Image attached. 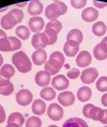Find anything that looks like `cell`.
I'll return each instance as SVG.
<instances>
[{
  "label": "cell",
  "instance_id": "74e56055",
  "mask_svg": "<svg viewBox=\"0 0 107 127\" xmlns=\"http://www.w3.org/2000/svg\"><path fill=\"white\" fill-rule=\"evenodd\" d=\"M80 76V71L78 68H71L67 71V76L70 79H76Z\"/></svg>",
  "mask_w": 107,
  "mask_h": 127
},
{
  "label": "cell",
  "instance_id": "ee69618b",
  "mask_svg": "<svg viewBox=\"0 0 107 127\" xmlns=\"http://www.w3.org/2000/svg\"><path fill=\"white\" fill-rule=\"evenodd\" d=\"M0 37H7L6 33L2 30H0Z\"/></svg>",
  "mask_w": 107,
  "mask_h": 127
},
{
  "label": "cell",
  "instance_id": "cb8c5ba5",
  "mask_svg": "<svg viewBox=\"0 0 107 127\" xmlns=\"http://www.w3.org/2000/svg\"><path fill=\"white\" fill-rule=\"evenodd\" d=\"M24 117L23 115L20 112H13L10 114L7 119V124H15L19 125L20 127L22 126L24 124Z\"/></svg>",
  "mask_w": 107,
  "mask_h": 127
},
{
  "label": "cell",
  "instance_id": "d6986e66",
  "mask_svg": "<svg viewBox=\"0 0 107 127\" xmlns=\"http://www.w3.org/2000/svg\"><path fill=\"white\" fill-rule=\"evenodd\" d=\"M17 23V21L14 18L13 15H12L10 13L4 15L1 19V27L4 30H11L13 27H15Z\"/></svg>",
  "mask_w": 107,
  "mask_h": 127
},
{
  "label": "cell",
  "instance_id": "4dcf8cb0",
  "mask_svg": "<svg viewBox=\"0 0 107 127\" xmlns=\"http://www.w3.org/2000/svg\"><path fill=\"white\" fill-rule=\"evenodd\" d=\"M42 121L39 117H30L26 121V127H41Z\"/></svg>",
  "mask_w": 107,
  "mask_h": 127
},
{
  "label": "cell",
  "instance_id": "ba28073f",
  "mask_svg": "<svg viewBox=\"0 0 107 127\" xmlns=\"http://www.w3.org/2000/svg\"><path fill=\"white\" fill-rule=\"evenodd\" d=\"M31 45L36 50H43L47 45H48V38L44 32L36 33L32 36Z\"/></svg>",
  "mask_w": 107,
  "mask_h": 127
},
{
  "label": "cell",
  "instance_id": "c3c4849f",
  "mask_svg": "<svg viewBox=\"0 0 107 127\" xmlns=\"http://www.w3.org/2000/svg\"><path fill=\"white\" fill-rule=\"evenodd\" d=\"M101 42L105 43V44H106V45H107V36H105V37L104 38V39H103L102 41H101Z\"/></svg>",
  "mask_w": 107,
  "mask_h": 127
},
{
  "label": "cell",
  "instance_id": "d6a6232c",
  "mask_svg": "<svg viewBox=\"0 0 107 127\" xmlns=\"http://www.w3.org/2000/svg\"><path fill=\"white\" fill-rule=\"evenodd\" d=\"M8 40L11 44V52L16 51L21 47V41L15 36H8Z\"/></svg>",
  "mask_w": 107,
  "mask_h": 127
},
{
  "label": "cell",
  "instance_id": "3957f363",
  "mask_svg": "<svg viewBox=\"0 0 107 127\" xmlns=\"http://www.w3.org/2000/svg\"><path fill=\"white\" fill-rule=\"evenodd\" d=\"M67 5L62 1H54L52 4H48L45 10L46 17L50 21L57 20L61 15H63L67 13Z\"/></svg>",
  "mask_w": 107,
  "mask_h": 127
},
{
  "label": "cell",
  "instance_id": "ab89813d",
  "mask_svg": "<svg viewBox=\"0 0 107 127\" xmlns=\"http://www.w3.org/2000/svg\"><path fill=\"white\" fill-rule=\"evenodd\" d=\"M99 122L103 125H107V109H103V114H102V117H101Z\"/></svg>",
  "mask_w": 107,
  "mask_h": 127
},
{
  "label": "cell",
  "instance_id": "d4e9b609",
  "mask_svg": "<svg viewBox=\"0 0 107 127\" xmlns=\"http://www.w3.org/2000/svg\"><path fill=\"white\" fill-rule=\"evenodd\" d=\"M55 96H56V92L52 87H47V86L44 87L40 91V97L44 100H47V101L53 100L55 98Z\"/></svg>",
  "mask_w": 107,
  "mask_h": 127
},
{
  "label": "cell",
  "instance_id": "4316f807",
  "mask_svg": "<svg viewBox=\"0 0 107 127\" xmlns=\"http://www.w3.org/2000/svg\"><path fill=\"white\" fill-rule=\"evenodd\" d=\"M0 73L5 79L10 80L11 77L15 74V69L13 66H12L11 64H4L0 68Z\"/></svg>",
  "mask_w": 107,
  "mask_h": 127
},
{
  "label": "cell",
  "instance_id": "484cf974",
  "mask_svg": "<svg viewBox=\"0 0 107 127\" xmlns=\"http://www.w3.org/2000/svg\"><path fill=\"white\" fill-rule=\"evenodd\" d=\"M107 28L106 25L103 21H96V23L92 26V32L93 34L97 36H102L106 33Z\"/></svg>",
  "mask_w": 107,
  "mask_h": 127
},
{
  "label": "cell",
  "instance_id": "f546056e",
  "mask_svg": "<svg viewBox=\"0 0 107 127\" xmlns=\"http://www.w3.org/2000/svg\"><path fill=\"white\" fill-rule=\"evenodd\" d=\"M13 91H14V86L10 80L0 85V94L1 95L9 96L13 93Z\"/></svg>",
  "mask_w": 107,
  "mask_h": 127
},
{
  "label": "cell",
  "instance_id": "1f68e13d",
  "mask_svg": "<svg viewBox=\"0 0 107 127\" xmlns=\"http://www.w3.org/2000/svg\"><path fill=\"white\" fill-rule=\"evenodd\" d=\"M96 87L99 92H107V76H101L96 81Z\"/></svg>",
  "mask_w": 107,
  "mask_h": 127
},
{
  "label": "cell",
  "instance_id": "d590c367",
  "mask_svg": "<svg viewBox=\"0 0 107 127\" xmlns=\"http://www.w3.org/2000/svg\"><path fill=\"white\" fill-rule=\"evenodd\" d=\"M10 13L14 16V18L16 19V21H17V23H20V22L23 20V12L21 10H20V9H18V8L12 9V10L10 11Z\"/></svg>",
  "mask_w": 107,
  "mask_h": 127
},
{
  "label": "cell",
  "instance_id": "52a82bcc",
  "mask_svg": "<svg viewBox=\"0 0 107 127\" xmlns=\"http://www.w3.org/2000/svg\"><path fill=\"white\" fill-rule=\"evenodd\" d=\"M98 77V71L95 68H88L80 73V80L83 84L90 85Z\"/></svg>",
  "mask_w": 107,
  "mask_h": 127
},
{
  "label": "cell",
  "instance_id": "f6af8a7d",
  "mask_svg": "<svg viewBox=\"0 0 107 127\" xmlns=\"http://www.w3.org/2000/svg\"><path fill=\"white\" fill-rule=\"evenodd\" d=\"M5 127H20V126L17 125H15V124H7V125Z\"/></svg>",
  "mask_w": 107,
  "mask_h": 127
},
{
  "label": "cell",
  "instance_id": "5bb4252c",
  "mask_svg": "<svg viewBox=\"0 0 107 127\" xmlns=\"http://www.w3.org/2000/svg\"><path fill=\"white\" fill-rule=\"evenodd\" d=\"M51 81V76L45 70H40L37 73L35 76V82L39 86L47 87L50 84Z\"/></svg>",
  "mask_w": 107,
  "mask_h": 127
},
{
  "label": "cell",
  "instance_id": "e575fe53",
  "mask_svg": "<svg viewBox=\"0 0 107 127\" xmlns=\"http://www.w3.org/2000/svg\"><path fill=\"white\" fill-rule=\"evenodd\" d=\"M47 27L52 28V29L55 30L57 33H59V32L61 31V30H62V23H61V21H59L58 20L50 21L47 24Z\"/></svg>",
  "mask_w": 107,
  "mask_h": 127
},
{
  "label": "cell",
  "instance_id": "7bdbcfd3",
  "mask_svg": "<svg viewBox=\"0 0 107 127\" xmlns=\"http://www.w3.org/2000/svg\"><path fill=\"white\" fill-rule=\"evenodd\" d=\"M7 81H9L8 79H5L4 77V76L1 75V73H0V85H3V84H4V83H6Z\"/></svg>",
  "mask_w": 107,
  "mask_h": 127
},
{
  "label": "cell",
  "instance_id": "836d02e7",
  "mask_svg": "<svg viewBox=\"0 0 107 127\" xmlns=\"http://www.w3.org/2000/svg\"><path fill=\"white\" fill-rule=\"evenodd\" d=\"M0 51L11 52V44L7 37H0Z\"/></svg>",
  "mask_w": 107,
  "mask_h": 127
},
{
  "label": "cell",
  "instance_id": "8d00e7d4",
  "mask_svg": "<svg viewBox=\"0 0 107 127\" xmlns=\"http://www.w3.org/2000/svg\"><path fill=\"white\" fill-rule=\"evenodd\" d=\"M71 4L75 9H81L86 6L87 1L86 0H71Z\"/></svg>",
  "mask_w": 107,
  "mask_h": 127
},
{
  "label": "cell",
  "instance_id": "ac0fdd59",
  "mask_svg": "<svg viewBox=\"0 0 107 127\" xmlns=\"http://www.w3.org/2000/svg\"><path fill=\"white\" fill-rule=\"evenodd\" d=\"M47 58V52L44 49L43 50H36L31 55L32 62L37 66H40L42 64L46 63Z\"/></svg>",
  "mask_w": 107,
  "mask_h": 127
},
{
  "label": "cell",
  "instance_id": "6da1fadb",
  "mask_svg": "<svg viewBox=\"0 0 107 127\" xmlns=\"http://www.w3.org/2000/svg\"><path fill=\"white\" fill-rule=\"evenodd\" d=\"M64 62H65L64 55L61 52L55 51L51 53L49 60L45 63L44 69L50 76H54V75H56L60 71V69L63 66Z\"/></svg>",
  "mask_w": 107,
  "mask_h": 127
},
{
  "label": "cell",
  "instance_id": "f35d334b",
  "mask_svg": "<svg viewBox=\"0 0 107 127\" xmlns=\"http://www.w3.org/2000/svg\"><path fill=\"white\" fill-rule=\"evenodd\" d=\"M6 119V115H5V111L4 108L2 105H0V124H3Z\"/></svg>",
  "mask_w": 107,
  "mask_h": 127
},
{
  "label": "cell",
  "instance_id": "7dc6e473",
  "mask_svg": "<svg viewBox=\"0 0 107 127\" xmlns=\"http://www.w3.org/2000/svg\"><path fill=\"white\" fill-rule=\"evenodd\" d=\"M3 62H4V60H3V57H2V55L0 54V68L3 66Z\"/></svg>",
  "mask_w": 107,
  "mask_h": 127
},
{
  "label": "cell",
  "instance_id": "7a4b0ae2",
  "mask_svg": "<svg viewBox=\"0 0 107 127\" xmlns=\"http://www.w3.org/2000/svg\"><path fill=\"white\" fill-rule=\"evenodd\" d=\"M12 62L21 73H28L32 68V62L24 52H17L13 55Z\"/></svg>",
  "mask_w": 107,
  "mask_h": 127
},
{
  "label": "cell",
  "instance_id": "44dd1931",
  "mask_svg": "<svg viewBox=\"0 0 107 127\" xmlns=\"http://www.w3.org/2000/svg\"><path fill=\"white\" fill-rule=\"evenodd\" d=\"M62 127H89L88 123L79 117H71L66 120L62 125Z\"/></svg>",
  "mask_w": 107,
  "mask_h": 127
},
{
  "label": "cell",
  "instance_id": "7402d4cb",
  "mask_svg": "<svg viewBox=\"0 0 107 127\" xmlns=\"http://www.w3.org/2000/svg\"><path fill=\"white\" fill-rule=\"evenodd\" d=\"M92 96V91L88 86H81L77 92V98L79 101L86 102L89 100Z\"/></svg>",
  "mask_w": 107,
  "mask_h": 127
},
{
  "label": "cell",
  "instance_id": "277c9868",
  "mask_svg": "<svg viewBox=\"0 0 107 127\" xmlns=\"http://www.w3.org/2000/svg\"><path fill=\"white\" fill-rule=\"evenodd\" d=\"M84 117L87 118L92 119L94 121H99L103 114V109L99 107H96L94 104H86L82 109Z\"/></svg>",
  "mask_w": 107,
  "mask_h": 127
},
{
  "label": "cell",
  "instance_id": "603a6c76",
  "mask_svg": "<svg viewBox=\"0 0 107 127\" xmlns=\"http://www.w3.org/2000/svg\"><path fill=\"white\" fill-rule=\"evenodd\" d=\"M83 33L78 29H73V30H70L66 36L67 41H74V42L78 43V44H81L83 41Z\"/></svg>",
  "mask_w": 107,
  "mask_h": 127
},
{
  "label": "cell",
  "instance_id": "7c38bea8",
  "mask_svg": "<svg viewBox=\"0 0 107 127\" xmlns=\"http://www.w3.org/2000/svg\"><path fill=\"white\" fill-rule=\"evenodd\" d=\"M45 21L39 16L31 17L29 21V30L34 33H39L44 29Z\"/></svg>",
  "mask_w": 107,
  "mask_h": 127
},
{
  "label": "cell",
  "instance_id": "60d3db41",
  "mask_svg": "<svg viewBox=\"0 0 107 127\" xmlns=\"http://www.w3.org/2000/svg\"><path fill=\"white\" fill-rule=\"evenodd\" d=\"M93 4L96 8H104V7L107 6V3L100 2V1H93Z\"/></svg>",
  "mask_w": 107,
  "mask_h": 127
},
{
  "label": "cell",
  "instance_id": "30bf717a",
  "mask_svg": "<svg viewBox=\"0 0 107 127\" xmlns=\"http://www.w3.org/2000/svg\"><path fill=\"white\" fill-rule=\"evenodd\" d=\"M58 102L64 107H70L73 105L75 101V95L73 94L72 92L70 91H64L58 95Z\"/></svg>",
  "mask_w": 107,
  "mask_h": 127
},
{
  "label": "cell",
  "instance_id": "681fc988",
  "mask_svg": "<svg viewBox=\"0 0 107 127\" xmlns=\"http://www.w3.org/2000/svg\"><path fill=\"white\" fill-rule=\"evenodd\" d=\"M47 127H58L57 125H49V126H47Z\"/></svg>",
  "mask_w": 107,
  "mask_h": 127
},
{
  "label": "cell",
  "instance_id": "9a60e30c",
  "mask_svg": "<svg viewBox=\"0 0 107 127\" xmlns=\"http://www.w3.org/2000/svg\"><path fill=\"white\" fill-rule=\"evenodd\" d=\"M79 51V45L74 41H66L63 45V52L68 57H74Z\"/></svg>",
  "mask_w": 107,
  "mask_h": 127
},
{
  "label": "cell",
  "instance_id": "f907efd6",
  "mask_svg": "<svg viewBox=\"0 0 107 127\" xmlns=\"http://www.w3.org/2000/svg\"><path fill=\"white\" fill-rule=\"evenodd\" d=\"M104 127H107V125H106V126H104Z\"/></svg>",
  "mask_w": 107,
  "mask_h": 127
},
{
  "label": "cell",
  "instance_id": "f1b7e54d",
  "mask_svg": "<svg viewBox=\"0 0 107 127\" xmlns=\"http://www.w3.org/2000/svg\"><path fill=\"white\" fill-rule=\"evenodd\" d=\"M44 33L46 34V36L48 38V45H52L54 44H55L58 38V33L54 30H53L50 27H46Z\"/></svg>",
  "mask_w": 107,
  "mask_h": 127
},
{
  "label": "cell",
  "instance_id": "9c48e42d",
  "mask_svg": "<svg viewBox=\"0 0 107 127\" xmlns=\"http://www.w3.org/2000/svg\"><path fill=\"white\" fill-rule=\"evenodd\" d=\"M51 85L54 89L57 91H63L69 87L70 82H69L68 77L64 76L63 75H57L54 76V78L52 79Z\"/></svg>",
  "mask_w": 107,
  "mask_h": 127
},
{
  "label": "cell",
  "instance_id": "ffe728a7",
  "mask_svg": "<svg viewBox=\"0 0 107 127\" xmlns=\"http://www.w3.org/2000/svg\"><path fill=\"white\" fill-rule=\"evenodd\" d=\"M46 109H47V105L46 102L41 99H38L35 100L32 103L31 106V110L32 112L34 113L37 116H42L45 114Z\"/></svg>",
  "mask_w": 107,
  "mask_h": 127
},
{
  "label": "cell",
  "instance_id": "8992f818",
  "mask_svg": "<svg viewBox=\"0 0 107 127\" xmlns=\"http://www.w3.org/2000/svg\"><path fill=\"white\" fill-rule=\"evenodd\" d=\"M47 116L52 121H60L63 117V109L57 103L50 104L47 108Z\"/></svg>",
  "mask_w": 107,
  "mask_h": 127
},
{
  "label": "cell",
  "instance_id": "bcb514c9",
  "mask_svg": "<svg viewBox=\"0 0 107 127\" xmlns=\"http://www.w3.org/2000/svg\"><path fill=\"white\" fill-rule=\"evenodd\" d=\"M27 4V2H23V3H21V4H17L16 5H17L18 7H22L24 6V5H26Z\"/></svg>",
  "mask_w": 107,
  "mask_h": 127
},
{
  "label": "cell",
  "instance_id": "b9f144b4",
  "mask_svg": "<svg viewBox=\"0 0 107 127\" xmlns=\"http://www.w3.org/2000/svg\"><path fill=\"white\" fill-rule=\"evenodd\" d=\"M101 102L104 106L107 107V93H105L102 97H101Z\"/></svg>",
  "mask_w": 107,
  "mask_h": 127
},
{
  "label": "cell",
  "instance_id": "8fae6325",
  "mask_svg": "<svg viewBox=\"0 0 107 127\" xmlns=\"http://www.w3.org/2000/svg\"><path fill=\"white\" fill-rule=\"evenodd\" d=\"M92 62V56L88 51H82L77 55L76 64L80 68H87Z\"/></svg>",
  "mask_w": 107,
  "mask_h": 127
},
{
  "label": "cell",
  "instance_id": "e0dca14e",
  "mask_svg": "<svg viewBox=\"0 0 107 127\" xmlns=\"http://www.w3.org/2000/svg\"><path fill=\"white\" fill-rule=\"evenodd\" d=\"M28 12L32 17L39 16L43 12V4L38 0H33L29 3L28 4Z\"/></svg>",
  "mask_w": 107,
  "mask_h": 127
},
{
  "label": "cell",
  "instance_id": "83f0119b",
  "mask_svg": "<svg viewBox=\"0 0 107 127\" xmlns=\"http://www.w3.org/2000/svg\"><path fill=\"white\" fill-rule=\"evenodd\" d=\"M15 34L17 35L18 37L21 40H27L30 36V31L28 27H26L24 25H21L16 28Z\"/></svg>",
  "mask_w": 107,
  "mask_h": 127
},
{
  "label": "cell",
  "instance_id": "4fadbf2b",
  "mask_svg": "<svg viewBox=\"0 0 107 127\" xmlns=\"http://www.w3.org/2000/svg\"><path fill=\"white\" fill-rule=\"evenodd\" d=\"M99 16L98 11L96 10L95 7H88L82 11L81 18L86 22H92L97 20Z\"/></svg>",
  "mask_w": 107,
  "mask_h": 127
},
{
  "label": "cell",
  "instance_id": "2e32d148",
  "mask_svg": "<svg viewBox=\"0 0 107 127\" xmlns=\"http://www.w3.org/2000/svg\"><path fill=\"white\" fill-rule=\"evenodd\" d=\"M93 54L97 61H104L107 59V45L103 42H100L94 48Z\"/></svg>",
  "mask_w": 107,
  "mask_h": 127
},
{
  "label": "cell",
  "instance_id": "5b68a950",
  "mask_svg": "<svg viewBox=\"0 0 107 127\" xmlns=\"http://www.w3.org/2000/svg\"><path fill=\"white\" fill-rule=\"evenodd\" d=\"M15 100L21 106H28L32 102L33 100V94L28 89H21L16 93Z\"/></svg>",
  "mask_w": 107,
  "mask_h": 127
}]
</instances>
